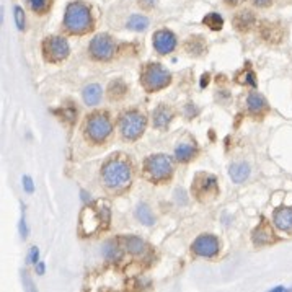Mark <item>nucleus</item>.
Instances as JSON below:
<instances>
[{"label": "nucleus", "mask_w": 292, "mask_h": 292, "mask_svg": "<svg viewBox=\"0 0 292 292\" xmlns=\"http://www.w3.org/2000/svg\"><path fill=\"white\" fill-rule=\"evenodd\" d=\"M82 196H83V201H88V203H90V201H92V198H90V194H87L85 191H82Z\"/></svg>", "instance_id": "nucleus-39"}, {"label": "nucleus", "mask_w": 292, "mask_h": 292, "mask_svg": "<svg viewBox=\"0 0 292 292\" xmlns=\"http://www.w3.org/2000/svg\"><path fill=\"white\" fill-rule=\"evenodd\" d=\"M101 95H103V90L98 83H90L85 88H83L82 92V98H83V103H85L87 106H95L98 105L100 100H101Z\"/></svg>", "instance_id": "nucleus-18"}, {"label": "nucleus", "mask_w": 292, "mask_h": 292, "mask_svg": "<svg viewBox=\"0 0 292 292\" xmlns=\"http://www.w3.org/2000/svg\"><path fill=\"white\" fill-rule=\"evenodd\" d=\"M126 92H128V85L123 80H114L109 83V88H108L109 100H120L126 95Z\"/></svg>", "instance_id": "nucleus-24"}, {"label": "nucleus", "mask_w": 292, "mask_h": 292, "mask_svg": "<svg viewBox=\"0 0 292 292\" xmlns=\"http://www.w3.org/2000/svg\"><path fill=\"white\" fill-rule=\"evenodd\" d=\"M23 188H25V191L26 193H34V185H33V180H31V177H28V175H25L23 177Z\"/></svg>", "instance_id": "nucleus-33"}, {"label": "nucleus", "mask_w": 292, "mask_h": 292, "mask_svg": "<svg viewBox=\"0 0 292 292\" xmlns=\"http://www.w3.org/2000/svg\"><path fill=\"white\" fill-rule=\"evenodd\" d=\"M34 271H36L38 276H44V274H46V265H44V261H38L36 265H34Z\"/></svg>", "instance_id": "nucleus-34"}, {"label": "nucleus", "mask_w": 292, "mask_h": 292, "mask_svg": "<svg viewBox=\"0 0 292 292\" xmlns=\"http://www.w3.org/2000/svg\"><path fill=\"white\" fill-rule=\"evenodd\" d=\"M233 25H235V28H237V30H240V31H248L250 28L255 25L253 13L250 12V10H242V12H239L237 15H235V18H233Z\"/></svg>", "instance_id": "nucleus-22"}, {"label": "nucleus", "mask_w": 292, "mask_h": 292, "mask_svg": "<svg viewBox=\"0 0 292 292\" xmlns=\"http://www.w3.org/2000/svg\"><path fill=\"white\" fill-rule=\"evenodd\" d=\"M147 128V120L137 109L124 111L120 116V133L126 141H137Z\"/></svg>", "instance_id": "nucleus-6"}, {"label": "nucleus", "mask_w": 292, "mask_h": 292, "mask_svg": "<svg viewBox=\"0 0 292 292\" xmlns=\"http://www.w3.org/2000/svg\"><path fill=\"white\" fill-rule=\"evenodd\" d=\"M177 201H178V203H182V204H186V194H185V191L183 190H177Z\"/></svg>", "instance_id": "nucleus-36"}, {"label": "nucleus", "mask_w": 292, "mask_h": 292, "mask_svg": "<svg viewBox=\"0 0 292 292\" xmlns=\"http://www.w3.org/2000/svg\"><path fill=\"white\" fill-rule=\"evenodd\" d=\"M141 4L147 7V9H152V7L157 4V0H141Z\"/></svg>", "instance_id": "nucleus-38"}, {"label": "nucleus", "mask_w": 292, "mask_h": 292, "mask_svg": "<svg viewBox=\"0 0 292 292\" xmlns=\"http://www.w3.org/2000/svg\"><path fill=\"white\" fill-rule=\"evenodd\" d=\"M22 279H23V286H25V290H26V292H38L36 287H34L33 281H31L30 274H28L26 271H23V273H22Z\"/></svg>", "instance_id": "nucleus-31"}, {"label": "nucleus", "mask_w": 292, "mask_h": 292, "mask_svg": "<svg viewBox=\"0 0 292 292\" xmlns=\"http://www.w3.org/2000/svg\"><path fill=\"white\" fill-rule=\"evenodd\" d=\"M64 26L72 34H83L92 30L93 18L87 4L83 2H72L67 5L64 15Z\"/></svg>", "instance_id": "nucleus-2"}, {"label": "nucleus", "mask_w": 292, "mask_h": 292, "mask_svg": "<svg viewBox=\"0 0 292 292\" xmlns=\"http://www.w3.org/2000/svg\"><path fill=\"white\" fill-rule=\"evenodd\" d=\"M147 26H149V18L144 15H139V13L131 15L128 20V28L133 31H145Z\"/></svg>", "instance_id": "nucleus-25"}, {"label": "nucleus", "mask_w": 292, "mask_h": 292, "mask_svg": "<svg viewBox=\"0 0 292 292\" xmlns=\"http://www.w3.org/2000/svg\"><path fill=\"white\" fill-rule=\"evenodd\" d=\"M198 155V149L196 145H191L188 142H182L175 147V158L180 163H188Z\"/></svg>", "instance_id": "nucleus-20"}, {"label": "nucleus", "mask_w": 292, "mask_h": 292, "mask_svg": "<svg viewBox=\"0 0 292 292\" xmlns=\"http://www.w3.org/2000/svg\"><path fill=\"white\" fill-rule=\"evenodd\" d=\"M69 52H71V47H69L66 38L51 36L43 41V54L46 62L57 64V62H62L69 57Z\"/></svg>", "instance_id": "nucleus-7"}, {"label": "nucleus", "mask_w": 292, "mask_h": 292, "mask_svg": "<svg viewBox=\"0 0 292 292\" xmlns=\"http://www.w3.org/2000/svg\"><path fill=\"white\" fill-rule=\"evenodd\" d=\"M144 175L154 183H163L173 175V160L165 154L149 155L144 160Z\"/></svg>", "instance_id": "nucleus-3"}, {"label": "nucleus", "mask_w": 292, "mask_h": 292, "mask_svg": "<svg viewBox=\"0 0 292 292\" xmlns=\"http://www.w3.org/2000/svg\"><path fill=\"white\" fill-rule=\"evenodd\" d=\"M101 255L106 261H111V263L120 261L123 258V250L120 245H118V242L108 240V242H105V245H103V248H101Z\"/></svg>", "instance_id": "nucleus-21"}, {"label": "nucleus", "mask_w": 292, "mask_h": 292, "mask_svg": "<svg viewBox=\"0 0 292 292\" xmlns=\"http://www.w3.org/2000/svg\"><path fill=\"white\" fill-rule=\"evenodd\" d=\"M219 191L217 178L211 173H198L194 177V182L191 186V193L194 194V198L199 201H207L212 199Z\"/></svg>", "instance_id": "nucleus-9"}, {"label": "nucleus", "mask_w": 292, "mask_h": 292, "mask_svg": "<svg viewBox=\"0 0 292 292\" xmlns=\"http://www.w3.org/2000/svg\"><path fill=\"white\" fill-rule=\"evenodd\" d=\"M123 248L126 250L128 253L131 255H144L147 252V243H145L141 237L137 235H124V237L120 239Z\"/></svg>", "instance_id": "nucleus-13"}, {"label": "nucleus", "mask_w": 292, "mask_h": 292, "mask_svg": "<svg viewBox=\"0 0 292 292\" xmlns=\"http://www.w3.org/2000/svg\"><path fill=\"white\" fill-rule=\"evenodd\" d=\"M273 224L282 232L292 230V209L290 207H279L273 214Z\"/></svg>", "instance_id": "nucleus-16"}, {"label": "nucleus", "mask_w": 292, "mask_h": 292, "mask_svg": "<svg viewBox=\"0 0 292 292\" xmlns=\"http://www.w3.org/2000/svg\"><path fill=\"white\" fill-rule=\"evenodd\" d=\"M15 23H17V28L20 31H23L25 30V12H23V9L22 7H15Z\"/></svg>", "instance_id": "nucleus-29"}, {"label": "nucleus", "mask_w": 292, "mask_h": 292, "mask_svg": "<svg viewBox=\"0 0 292 292\" xmlns=\"http://www.w3.org/2000/svg\"><path fill=\"white\" fill-rule=\"evenodd\" d=\"M38 261H39V250H38V247H31L30 253H28V256H26V263L28 265H36Z\"/></svg>", "instance_id": "nucleus-30"}, {"label": "nucleus", "mask_w": 292, "mask_h": 292, "mask_svg": "<svg viewBox=\"0 0 292 292\" xmlns=\"http://www.w3.org/2000/svg\"><path fill=\"white\" fill-rule=\"evenodd\" d=\"M250 173H252V170H250V165L245 163V162H235L230 165V168H228V175H230L232 182L237 183V185H242L245 183Z\"/></svg>", "instance_id": "nucleus-17"}, {"label": "nucleus", "mask_w": 292, "mask_h": 292, "mask_svg": "<svg viewBox=\"0 0 292 292\" xmlns=\"http://www.w3.org/2000/svg\"><path fill=\"white\" fill-rule=\"evenodd\" d=\"M83 131H85V137L90 142L103 144L113 134V123L106 113H93L87 118Z\"/></svg>", "instance_id": "nucleus-5"}, {"label": "nucleus", "mask_w": 292, "mask_h": 292, "mask_svg": "<svg viewBox=\"0 0 292 292\" xmlns=\"http://www.w3.org/2000/svg\"><path fill=\"white\" fill-rule=\"evenodd\" d=\"M28 5H30V9L34 12V13H39V15H43L47 10L51 9V4L52 0H26Z\"/></svg>", "instance_id": "nucleus-27"}, {"label": "nucleus", "mask_w": 292, "mask_h": 292, "mask_svg": "<svg viewBox=\"0 0 292 292\" xmlns=\"http://www.w3.org/2000/svg\"><path fill=\"white\" fill-rule=\"evenodd\" d=\"M152 44H154V49L158 54H170L175 51L177 47V36L170 30H158L154 33V38H152Z\"/></svg>", "instance_id": "nucleus-12"}, {"label": "nucleus", "mask_w": 292, "mask_h": 292, "mask_svg": "<svg viewBox=\"0 0 292 292\" xmlns=\"http://www.w3.org/2000/svg\"><path fill=\"white\" fill-rule=\"evenodd\" d=\"M203 23L206 26H209L211 30L217 31V30H222V26H224V18H222L219 13L212 12V13H207V15L203 18Z\"/></svg>", "instance_id": "nucleus-26"}, {"label": "nucleus", "mask_w": 292, "mask_h": 292, "mask_svg": "<svg viewBox=\"0 0 292 292\" xmlns=\"http://www.w3.org/2000/svg\"><path fill=\"white\" fill-rule=\"evenodd\" d=\"M247 108L252 114H261L268 109V103L263 95L258 92H252L247 98Z\"/></svg>", "instance_id": "nucleus-19"}, {"label": "nucleus", "mask_w": 292, "mask_h": 292, "mask_svg": "<svg viewBox=\"0 0 292 292\" xmlns=\"http://www.w3.org/2000/svg\"><path fill=\"white\" fill-rule=\"evenodd\" d=\"M191 250L194 255L201 256V258H214L220 252V242L212 233H201L193 242Z\"/></svg>", "instance_id": "nucleus-10"}, {"label": "nucleus", "mask_w": 292, "mask_h": 292, "mask_svg": "<svg viewBox=\"0 0 292 292\" xmlns=\"http://www.w3.org/2000/svg\"><path fill=\"white\" fill-rule=\"evenodd\" d=\"M88 51L92 54V57L96 61H109L116 51V46H114V41L111 39V36H108V34H96V36L90 41Z\"/></svg>", "instance_id": "nucleus-11"}, {"label": "nucleus", "mask_w": 292, "mask_h": 292, "mask_svg": "<svg viewBox=\"0 0 292 292\" xmlns=\"http://www.w3.org/2000/svg\"><path fill=\"white\" fill-rule=\"evenodd\" d=\"M18 230H20V235H22V239H23V240H26V239H28V235H30V228H28V225H26V219H25V215H23L22 219H20Z\"/></svg>", "instance_id": "nucleus-32"}, {"label": "nucleus", "mask_w": 292, "mask_h": 292, "mask_svg": "<svg viewBox=\"0 0 292 292\" xmlns=\"http://www.w3.org/2000/svg\"><path fill=\"white\" fill-rule=\"evenodd\" d=\"M268 292H292V287H284V286H276Z\"/></svg>", "instance_id": "nucleus-37"}, {"label": "nucleus", "mask_w": 292, "mask_h": 292, "mask_svg": "<svg viewBox=\"0 0 292 292\" xmlns=\"http://www.w3.org/2000/svg\"><path fill=\"white\" fill-rule=\"evenodd\" d=\"M252 240L256 247H263V245H269V243L274 242V232L266 222H261V224L255 228L252 232Z\"/></svg>", "instance_id": "nucleus-14"}, {"label": "nucleus", "mask_w": 292, "mask_h": 292, "mask_svg": "<svg viewBox=\"0 0 292 292\" xmlns=\"http://www.w3.org/2000/svg\"><path fill=\"white\" fill-rule=\"evenodd\" d=\"M186 51L190 54L199 55L204 52V43L201 41V38H190L186 43Z\"/></svg>", "instance_id": "nucleus-28"}, {"label": "nucleus", "mask_w": 292, "mask_h": 292, "mask_svg": "<svg viewBox=\"0 0 292 292\" xmlns=\"http://www.w3.org/2000/svg\"><path fill=\"white\" fill-rule=\"evenodd\" d=\"M103 222L105 224L109 222V211L108 209L95 211V207L87 206L80 214V232L83 235H92L101 227Z\"/></svg>", "instance_id": "nucleus-8"}, {"label": "nucleus", "mask_w": 292, "mask_h": 292, "mask_svg": "<svg viewBox=\"0 0 292 292\" xmlns=\"http://www.w3.org/2000/svg\"><path fill=\"white\" fill-rule=\"evenodd\" d=\"M171 120H173V111L166 105H158L154 109V113H152V123H154V128L157 129L168 128Z\"/></svg>", "instance_id": "nucleus-15"}, {"label": "nucleus", "mask_w": 292, "mask_h": 292, "mask_svg": "<svg viewBox=\"0 0 292 292\" xmlns=\"http://www.w3.org/2000/svg\"><path fill=\"white\" fill-rule=\"evenodd\" d=\"M252 2H253V5L260 7V9H266V7L273 4V0H252Z\"/></svg>", "instance_id": "nucleus-35"}, {"label": "nucleus", "mask_w": 292, "mask_h": 292, "mask_svg": "<svg viewBox=\"0 0 292 292\" xmlns=\"http://www.w3.org/2000/svg\"><path fill=\"white\" fill-rule=\"evenodd\" d=\"M225 4H227V5H237L239 0H225Z\"/></svg>", "instance_id": "nucleus-40"}, {"label": "nucleus", "mask_w": 292, "mask_h": 292, "mask_svg": "<svg viewBox=\"0 0 292 292\" xmlns=\"http://www.w3.org/2000/svg\"><path fill=\"white\" fill-rule=\"evenodd\" d=\"M134 214H136V219L141 222L142 225L152 227V225L155 224V215H154V212L150 211V207L147 204H144V203L137 204Z\"/></svg>", "instance_id": "nucleus-23"}, {"label": "nucleus", "mask_w": 292, "mask_h": 292, "mask_svg": "<svg viewBox=\"0 0 292 292\" xmlns=\"http://www.w3.org/2000/svg\"><path fill=\"white\" fill-rule=\"evenodd\" d=\"M171 83V74L168 69H165L162 64H147L144 66L141 72V85L144 87L145 92L154 93L160 90L166 88Z\"/></svg>", "instance_id": "nucleus-4"}, {"label": "nucleus", "mask_w": 292, "mask_h": 292, "mask_svg": "<svg viewBox=\"0 0 292 292\" xmlns=\"http://www.w3.org/2000/svg\"><path fill=\"white\" fill-rule=\"evenodd\" d=\"M101 180L106 190L123 191L133 182V166L126 158L113 155L103 165Z\"/></svg>", "instance_id": "nucleus-1"}]
</instances>
